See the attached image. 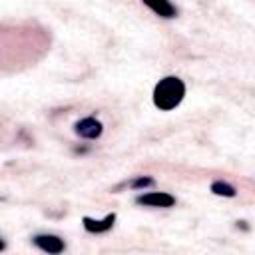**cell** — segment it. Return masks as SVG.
Returning a JSON list of instances; mask_svg holds the SVG:
<instances>
[{
    "label": "cell",
    "mask_w": 255,
    "mask_h": 255,
    "mask_svg": "<svg viewBox=\"0 0 255 255\" xmlns=\"http://www.w3.org/2000/svg\"><path fill=\"white\" fill-rule=\"evenodd\" d=\"M32 243H34L40 251H44V253H48V255H60V253L66 249L64 239L58 237V235H52V233L34 235V237H32Z\"/></svg>",
    "instance_id": "3"
},
{
    "label": "cell",
    "mask_w": 255,
    "mask_h": 255,
    "mask_svg": "<svg viewBox=\"0 0 255 255\" xmlns=\"http://www.w3.org/2000/svg\"><path fill=\"white\" fill-rule=\"evenodd\" d=\"M185 98V84L181 78L177 76H165L161 78L155 88H153V94H151V100H153V106L161 112H171L175 110Z\"/></svg>",
    "instance_id": "1"
},
{
    "label": "cell",
    "mask_w": 255,
    "mask_h": 255,
    "mask_svg": "<svg viewBox=\"0 0 255 255\" xmlns=\"http://www.w3.org/2000/svg\"><path fill=\"white\" fill-rule=\"evenodd\" d=\"M4 247H6V243H4L2 239H0V251H4Z\"/></svg>",
    "instance_id": "9"
},
{
    "label": "cell",
    "mask_w": 255,
    "mask_h": 255,
    "mask_svg": "<svg viewBox=\"0 0 255 255\" xmlns=\"http://www.w3.org/2000/svg\"><path fill=\"white\" fill-rule=\"evenodd\" d=\"M209 189H211L213 195H219V197H235L237 195V189L231 183L223 181V179H215Z\"/></svg>",
    "instance_id": "7"
},
{
    "label": "cell",
    "mask_w": 255,
    "mask_h": 255,
    "mask_svg": "<svg viewBox=\"0 0 255 255\" xmlns=\"http://www.w3.org/2000/svg\"><path fill=\"white\" fill-rule=\"evenodd\" d=\"M114 223H116V213H110L104 219H92L88 215L82 217V225H84V229L88 233H106V231H110L114 227Z\"/></svg>",
    "instance_id": "5"
},
{
    "label": "cell",
    "mask_w": 255,
    "mask_h": 255,
    "mask_svg": "<svg viewBox=\"0 0 255 255\" xmlns=\"http://www.w3.org/2000/svg\"><path fill=\"white\" fill-rule=\"evenodd\" d=\"M153 183H155L153 177H149V175H137V177H133L128 185H129L131 189H147V187H153Z\"/></svg>",
    "instance_id": "8"
},
{
    "label": "cell",
    "mask_w": 255,
    "mask_h": 255,
    "mask_svg": "<svg viewBox=\"0 0 255 255\" xmlns=\"http://www.w3.org/2000/svg\"><path fill=\"white\" fill-rule=\"evenodd\" d=\"M145 6H147L153 14L161 16V18H175V16H177V8H175L171 2H167V0H159V2H145Z\"/></svg>",
    "instance_id": "6"
},
{
    "label": "cell",
    "mask_w": 255,
    "mask_h": 255,
    "mask_svg": "<svg viewBox=\"0 0 255 255\" xmlns=\"http://www.w3.org/2000/svg\"><path fill=\"white\" fill-rule=\"evenodd\" d=\"M74 131H76V135H80L84 139H98L104 131V126L94 116H88V118H82L74 124Z\"/></svg>",
    "instance_id": "4"
},
{
    "label": "cell",
    "mask_w": 255,
    "mask_h": 255,
    "mask_svg": "<svg viewBox=\"0 0 255 255\" xmlns=\"http://www.w3.org/2000/svg\"><path fill=\"white\" fill-rule=\"evenodd\" d=\"M137 205L143 207H173L175 205V197L167 191H147L135 197Z\"/></svg>",
    "instance_id": "2"
}]
</instances>
